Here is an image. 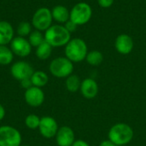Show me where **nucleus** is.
Returning <instances> with one entry per match:
<instances>
[{
  "instance_id": "nucleus-22",
  "label": "nucleus",
  "mask_w": 146,
  "mask_h": 146,
  "mask_svg": "<svg viewBox=\"0 0 146 146\" xmlns=\"http://www.w3.org/2000/svg\"><path fill=\"white\" fill-rule=\"evenodd\" d=\"M28 41L32 47H38L39 44H41L44 41V35L42 33V32L38 30H33L32 33L28 36Z\"/></svg>"
},
{
  "instance_id": "nucleus-12",
  "label": "nucleus",
  "mask_w": 146,
  "mask_h": 146,
  "mask_svg": "<svg viewBox=\"0 0 146 146\" xmlns=\"http://www.w3.org/2000/svg\"><path fill=\"white\" fill-rule=\"evenodd\" d=\"M55 138L58 146H72L75 141L74 132L70 127L68 126L59 127Z\"/></svg>"
},
{
  "instance_id": "nucleus-7",
  "label": "nucleus",
  "mask_w": 146,
  "mask_h": 146,
  "mask_svg": "<svg viewBox=\"0 0 146 146\" xmlns=\"http://www.w3.org/2000/svg\"><path fill=\"white\" fill-rule=\"evenodd\" d=\"M21 134L15 127L5 125L0 127V146H21Z\"/></svg>"
},
{
  "instance_id": "nucleus-14",
  "label": "nucleus",
  "mask_w": 146,
  "mask_h": 146,
  "mask_svg": "<svg viewBox=\"0 0 146 146\" xmlns=\"http://www.w3.org/2000/svg\"><path fill=\"white\" fill-rule=\"evenodd\" d=\"M82 96L86 99L95 98L99 91L98 82L92 78H86L81 81V86L80 89Z\"/></svg>"
},
{
  "instance_id": "nucleus-5",
  "label": "nucleus",
  "mask_w": 146,
  "mask_h": 146,
  "mask_svg": "<svg viewBox=\"0 0 146 146\" xmlns=\"http://www.w3.org/2000/svg\"><path fill=\"white\" fill-rule=\"evenodd\" d=\"M92 16V9L87 3L80 2L76 3L70 10V21L77 26L86 24Z\"/></svg>"
},
{
  "instance_id": "nucleus-4",
  "label": "nucleus",
  "mask_w": 146,
  "mask_h": 146,
  "mask_svg": "<svg viewBox=\"0 0 146 146\" xmlns=\"http://www.w3.org/2000/svg\"><path fill=\"white\" fill-rule=\"evenodd\" d=\"M50 73L56 78L66 79L73 74L74 62L66 56H58L54 58L49 65Z\"/></svg>"
},
{
  "instance_id": "nucleus-3",
  "label": "nucleus",
  "mask_w": 146,
  "mask_h": 146,
  "mask_svg": "<svg viewBox=\"0 0 146 146\" xmlns=\"http://www.w3.org/2000/svg\"><path fill=\"white\" fill-rule=\"evenodd\" d=\"M65 56L72 62H80L86 60L88 53L86 43L80 38H71L65 45Z\"/></svg>"
},
{
  "instance_id": "nucleus-19",
  "label": "nucleus",
  "mask_w": 146,
  "mask_h": 146,
  "mask_svg": "<svg viewBox=\"0 0 146 146\" xmlns=\"http://www.w3.org/2000/svg\"><path fill=\"white\" fill-rule=\"evenodd\" d=\"M65 86H66V89L69 92L75 93L80 89L81 80H80V77L78 75L72 74L71 75H69L68 77L66 78Z\"/></svg>"
},
{
  "instance_id": "nucleus-25",
  "label": "nucleus",
  "mask_w": 146,
  "mask_h": 146,
  "mask_svg": "<svg viewBox=\"0 0 146 146\" xmlns=\"http://www.w3.org/2000/svg\"><path fill=\"white\" fill-rule=\"evenodd\" d=\"M64 27H65V28L71 33H73V32H74L76 29H77V27H78V26L74 23V22H73L72 21H70V20H68L65 24H64Z\"/></svg>"
},
{
  "instance_id": "nucleus-29",
  "label": "nucleus",
  "mask_w": 146,
  "mask_h": 146,
  "mask_svg": "<svg viewBox=\"0 0 146 146\" xmlns=\"http://www.w3.org/2000/svg\"><path fill=\"white\" fill-rule=\"evenodd\" d=\"M99 146H117L115 145L113 142H111L110 139H106V140H104L100 143Z\"/></svg>"
},
{
  "instance_id": "nucleus-15",
  "label": "nucleus",
  "mask_w": 146,
  "mask_h": 146,
  "mask_svg": "<svg viewBox=\"0 0 146 146\" xmlns=\"http://www.w3.org/2000/svg\"><path fill=\"white\" fill-rule=\"evenodd\" d=\"M15 38L12 25L6 21H0V45H7Z\"/></svg>"
},
{
  "instance_id": "nucleus-26",
  "label": "nucleus",
  "mask_w": 146,
  "mask_h": 146,
  "mask_svg": "<svg viewBox=\"0 0 146 146\" xmlns=\"http://www.w3.org/2000/svg\"><path fill=\"white\" fill-rule=\"evenodd\" d=\"M98 3L100 7L108 9L112 6V4L114 3V0H98Z\"/></svg>"
},
{
  "instance_id": "nucleus-31",
  "label": "nucleus",
  "mask_w": 146,
  "mask_h": 146,
  "mask_svg": "<svg viewBox=\"0 0 146 146\" xmlns=\"http://www.w3.org/2000/svg\"><path fill=\"white\" fill-rule=\"evenodd\" d=\"M21 146H31V145H21Z\"/></svg>"
},
{
  "instance_id": "nucleus-32",
  "label": "nucleus",
  "mask_w": 146,
  "mask_h": 146,
  "mask_svg": "<svg viewBox=\"0 0 146 146\" xmlns=\"http://www.w3.org/2000/svg\"><path fill=\"white\" fill-rule=\"evenodd\" d=\"M125 146H127V145H125Z\"/></svg>"
},
{
  "instance_id": "nucleus-24",
  "label": "nucleus",
  "mask_w": 146,
  "mask_h": 146,
  "mask_svg": "<svg viewBox=\"0 0 146 146\" xmlns=\"http://www.w3.org/2000/svg\"><path fill=\"white\" fill-rule=\"evenodd\" d=\"M40 117L37 115L31 114L28 115L25 118V125L27 128L34 130V129H38L39 123H40Z\"/></svg>"
},
{
  "instance_id": "nucleus-8",
  "label": "nucleus",
  "mask_w": 146,
  "mask_h": 146,
  "mask_svg": "<svg viewBox=\"0 0 146 146\" xmlns=\"http://www.w3.org/2000/svg\"><path fill=\"white\" fill-rule=\"evenodd\" d=\"M34 70L32 65L25 61H18L14 62L10 67V74L16 80H22L31 78Z\"/></svg>"
},
{
  "instance_id": "nucleus-2",
  "label": "nucleus",
  "mask_w": 146,
  "mask_h": 146,
  "mask_svg": "<svg viewBox=\"0 0 146 146\" xmlns=\"http://www.w3.org/2000/svg\"><path fill=\"white\" fill-rule=\"evenodd\" d=\"M44 40L53 48L65 46L71 39V33L62 24L50 26L44 32Z\"/></svg>"
},
{
  "instance_id": "nucleus-9",
  "label": "nucleus",
  "mask_w": 146,
  "mask_h": 146,
  "mask_svg": "<svg viewBox=\"0 0 146 146\" xmlns=\"http://www.w3.org/2000/svg\"><path fill=\"white\" fill-rule=\"evenodd\" d=\"M9 48L11 49L14 55L24 58L28 56L32 52V45L30 44L27 38L24 37H15L9 44Z\"/></svg>"
},
{
  "instance_id": "nucleus-20",
  "label": "nucleus",
  "mask_w": 146,
  "mask_h": 146,
  "mask_svg": "<svg viewBox=\"0 0 146 146\" xmlns=\"http://www.w3.org/2000/svg\"><path fill=\"white\" fill-rule=\"evenodd\" d=\"M14 53L7 45H0V65L7 66L12 63L14 60Z\"/></svg>"
},
{
  "instance_id": "nucleus-28",
  "label": "nucleus",
  "mask_w": 146,
  "mask_h": 146,
  "mask_svg": "<svg viewBox=\"0 0 146 146\" xmlns=\"http://www.w3.org/2000/svg\"><path fill=\"white\" fill-rule=\"evenodd\" d=\"M72 146H90V145L87 142H86V141H84L82 139H78V140L74 141V143L73 144Z\"/></svg>"
},
{
  "instance_id": "nucleus-27",
  "label": "nucleus",
  "mask_w": 146,
  "mask_h": 146,
  "mask_svg": "<svg viewBox=\"0 0 146 146\" xmlns=\"http://www.w3.org/2000/svg\"><path fill=\"white\" fill-rule=\"evenodd\" d=\"M20 83H21V87H22V88H24L25 90H27V89H29L30 87L33 86V83H32V80H31V79H30V78H28V79H25V80H21V81H20Z\"/></svg>"
},
{
  "instance_id": "nucleus-23",
  "label": "nucleus",
  "mask_w": 146,
  "mask_h": 146,
  "mask_svg": "<svg viewBox=\"0 0 146 146\" xmlns=\"http://www.w3.org/2000/svg\"><path fill=\"white\" fill-rule=\"evenodd\" d=\"M33 31V26L32 23L27 21H21L19 23L16 28V33L20 37H28L29 34Z\"/></svg>"
},
{
  "instance_id": "nucleus-1",
  "label": "nucleus",
  "mask_w": 146,
  "mask_h": 146,
  "mask_svg": "<svg viewBox=\"0 0 146 146\" xmlns=\"http://www.w3.org/2000/svg\"><path fill=\"white\" fill-rule=\"evenodd\" d=\"M133 129L127 123L119 122L113 125L108 133V139L117 146L127 145L133 139Z\"/></svg>"
},
{
  "instance_id": "nucleus-11",
  "label": "nucleus",
  "mask_w": 146,
  "mask_h": 146,
  "mask_svg": "<svg viewBox=\"0 0 146 146\" xmlns=\"http://www.w3.org/2000/svg\"><path fill=\"white\" fill-rule=\"evenodd\" d=\"M24 99L29 106L38 108L41 106L44 101V93L42 88L32 86L25 91Z\"/></svg>"
},
{
  "instance_id": "nucleus-21",
  "label": "nucleus",
  "mask_w": 146,
  "mask_h": 146,
  "mask_svg": "<svg viewBox=\"0 0 146 146\" xmlns=\"http://www.w3.org/2000/svg\"><path fill=\"white\" fill-rule=\"evenodd\" d=\"M86 61L89 65L93 66V67H97V66H99L103 62L104 55L99 50H92V51H89L87 53L86 57Z\"/></svg>"
},
{
  "instance_id": "nucleus-17",
  "label": "nucleus",
  "mask_w": 146,
  "mask_h": 146,
  "mask_svg": "<svg viewBox=\"0 0 146 146\" xmlns=\"http://www.w3.org/2000/svg\"><path fill=\"white\" fill-rule=\"evenodd\" d=\"M30 79L32 80L33 86L39 87V88H42V87L45 86L47 85V83L49 82L48 74L45 72L42 71V70L34 71Z\"/></svg>"
},
{
  "instance_id": "nucleus-13",
  "label": "nucleus",
  "mask_w": 146,
  "mask_h": 146,
  "mask_svg": "<svg viewBox=\"0 0 146 146\" xmlns=\"http://www.w3.org/2000/svg\"><path fill=\"white\" fill-rule=\"evenodd\" d=\"M134 43L131 36L122 33L117 36L115 41V47L118 53L121 55H128L133 50Z\"/></svg>"
},
{
  "instance_id": "nucleus-18",
  "label": "nucleus",
  "mask_w": 146,
  "mask_h": 146,
  "mask_svg": "<svg viewBox=\"0 0 146 146\" xmlns=\"http://www.w3.org/2000/svg\"><path fill=\"white\" fill-rule=\"evenodd\" d=\"M52 49H53V47L44 40L41 44H39L38 47H36L35 55L39 60H42V61L47 60L51 56Z\"/></svg>"
},
{
  "instance_id": "nucleus-16",
  "label": "nucleus",
  "mask_w": 146,
  "mask_h": 146,
  "mask_svg": "<svg viewBox=\"0 0 146 146\" xmlns=\"http://www.w3.org/2000/svg\"><path fill=\"white\" fill-rule=\"evenodd\" d=\"M53 21L59 24H65L70 19V11L63 5H56L51 9Z\"/></svg>"
},
{
  "instance_id": "nucleus-30",
  "label": "nucleus",
  "mask_w": 146,
  "mask_h": 146,
  "mask_svg": "<svg viewBox=\"0 0 146 146\" xmlns=\"http://www.w3.org/2000/svg\"><path fill=\"white\" fill-rule=\"evenodd\" d=\"M5 115H6V110H5L4 107L0 104V121L2 120H3Z\"/></svg>"
},
{
  "instance_id": "nucleus-10",
  "label": "nucleus",
  "mask_w": 146,
  "mask_h": 146,
  "mask_svg": "<svg viewBox=\"0 0 146 146\" xmlns=\"http://www.w3.org/2000/svg\"><path fill=\"white\" fill-rule=\"evenodd\" d=\"M59 129L57 121L51 116H43L40 119L38 131L45 139H52Z\"/></svg>"
},
{
  "instance_id": "nucleus-6",
  "label": "nucleus",
  "mask_w": 146,
  "mask_h": 146,
  "mask_svg": "<svg viewBox=\"0 0 146 146\" xmlns=\"http://www.w3.org/2000/svg\"><path fill=\"white\" fill-rule=\"evenodd\" d=\"M53 18L51 10L48 8L42 7L38 9L33 15L32 26L34 29L40 32H45L50 26H52Z\"/></svg>"
}]
</instances>
